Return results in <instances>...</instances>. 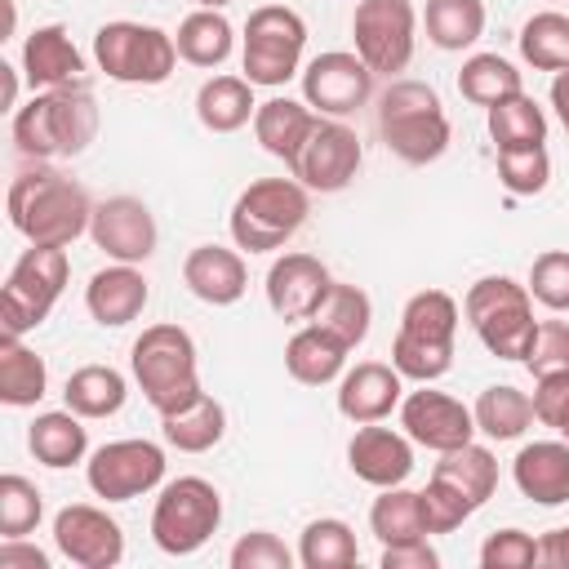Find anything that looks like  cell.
I'll return each mask as SVG.
<instances>
[{
    "mask_svg": "<svg viewBox=\"0 0 569 569\" xmlns=\"http://www.w3.org/2000/svg\"><path fill=\"white\" fill-rule=\"evenodd\" d=\"M9 222L31 244L67 249L93 222L89 191L58 169H27L9 182Z\"/></svg>",
    "mask_w": 569,
    "mask_h": 569,
    "instance_id": "cell-1",
    "label": "cell"
},
{
    "mask_svg": "<svg viewBox=\"0 0 569 569\" xmlns=\"http://www.w3.org/2000/svg\"><path fill=\"white\" fill-rule=\"evenodd\" d=\"M13 147L36 160H62L80 156L98 133V102L89 84L67 89H40L27 107L13 111Z\"/></svg>",
    "mask_w": 569,
    "mask_h": 569,
    "instance_id": "cell-2",
    "label": "cell"
},
{
    "mask_svg": "<svg viewBox=\"0 0 569 569\" xmlns=\"http://www.w3.org/2000/svg\"><path fill=\"white\" fill-rule=\"evenodd\" d=\"M378 133L405 164H431L449 147V116L440 93L422 80H391L378 93Z\"/></svg>",
    "mask_w": 569,
    "mask_h": 569,
    "instance_id": "cell-3",
    "label": "cell"
},
{
    "mask_svg": "<svg viewBox=\"0 0 569 569\" xmlns=\"http://www.w3.org/2000/svg\"><path fill=\"white\" fill-rule=\"evenodd\" d=\"M458 338V302L445 289H422L405 302L400 329L391 342V365L413 382H436L453 365Z\"/></svg>",
    "mask_w": 569,
    "mask_h": 569,
    "instance_id": "cell-4",
    "label": "cell"
},
{
    "mask_svg": "<svg viewBox=\"0 0 569 569\" xmlns=\"http://www.w3.org/2000/svg\"><path fill=\"white\" fill-rule=\"evenodd\" d=\"M129 365L156 413H173L200 396L196 342L182 325H147L129 351Z\"/></svg>",
    "mask_w": 569,
    "mask_h": 569,
    "instance_id": "cell-5",
    "label": "cell"
},
{
    "mask_svg": "<svg viewBox=\"0 0 569 569\" xmlns=\"http://www.w3.org/2000/svg\"><path fill=\"white\" fill-rule=\"evenodd\" d=\"M311 213L307 187L298 178H258L231 204V240L249 253H271L289 244Z\"/></svg>",
    "mask_w": 569,
    "mask_h": 569,
    "instance_id": "cell-6",
    "label": "cell"
},
{
    "mask_svg": "<svg viewBox=\"0 0 569 569\" xmlns=\"http://www.w3.org/2000/svg\"><path fill=\"white\" fill-rule=\"evenodd\" d=\"M462 316L489 356H498V360L529 356V342L538 329L529 284H516L511 276H480L462 298Z\"/></svg>",
    "mask_w": 569,
    "mask_h": 569,
    "instance_id": "cell-7",
    "label": "cell"
},
{
    "mask_svg": "<svg viewBox=\"0 0 569 569\" xmlns=\"http://www.w3.org/2000/svg\"><path fill=\"white\" fill-rule=\"evenodd\" d=\"M93 62L116 84H164L178 67V44L147 22H102L93 31Z\"/></svg>",
    "mask_w": 569,
    "mask_h": 569,
    "instance_id": "cell-8",
    "label": "cell"
},
{
    "mask_svg": "<svg viewBox=\"0 0 569 569\" xmlns=\"http://www.w3.org/2000/svg\"><path fill=\"white\" fill-rule=\"evenodd\" d=\"M67 276H71V262H67V249L58 244H31L18 253V262L9 267V280L0 289V325L4 333H31L36 325L49 320L53 302L62 298L67 289Z\"/></svg>",
    "mask_w": 569,
    "mask_h": 569,
    "instance_id": "cell-9",
    "label": "cell"
},
{
    "mask_svg": "<svg viewBox=\"0 0 569 569\" xmlns=\"http://www.w3.org/2000/svg\"><path fill=\"white\" fill-rule=\"evenodd\" d=\"M222 525V493L204 476H178L160 489L151 507V542L164 556L200 551Z\"/></svg>",
    "mask_w": 569,
    "mask_h": 569,
    "instance_id": "cell-10",
    "label": "cell"
},
{
    "mask_svg": "<svg viewBox=\"0 0 569 569\" xmlns=\"http://www.w3.org/2000/svg\"><path fill=\"white\" fill-rule=\"evenodd\" d=\"M302 49H307V22L298 9L289 4H258L244 18V44H240V62H244V80L276 89L284 80L298 76L302 67Z\"/></svg>",
    "mask_w": 569,
    "mask_h": 569,
    "instance_id": "cell-11",
    "label": "cell"
},
{
    "mask_svg": "<svg viewBox=\"0 0 569 569\" xmlns=\"http://www.w3.org/2000/svg\"><path fill=\"white\" fill-rule=\"evenodd\" d=\"M418 13L409 0H360L351 13L356 53L373 76H400L413 62Z\"/></svg>",
    "mask_w": 569,
    "mask_h": 569,
    "instance_id": "cell-12",
    "label": "cell"
},
{
    "mask_svg": "<svg viewBox=\"0 0 569 569\" xmlns=\"http://www.w3.org/2000/svg\"><path fill=\"white\" fill-rule=\"evenodd\" d=\"M84 480L107 502H129L164 480V449L156 440H111L84 462Z\"/></svg>",
    "mask_w": 569,
    "mask_h": 569,
    "instance_id": "cell-13",
    "label": "cell"
},
{
    "mask_svg": "<svg viewBox=\"0 0 569 569\" xmlns=\"http://www.w3.org/2000/svg\"><path fill=\"white\" fill-rule=\"evenodd\" d=\"M360 160H365V151H360L356 129L342 124V120H333V116H316V124H311L307 142L298 147L289 173H293L307 191L329 196V191H342V187L356 178Z\"/></svg>",
    "mask_w": 569,
    "mask_h": 569,
    "instance_id": "cell-14",
    "label": "cell"
},
{
    "mask_svg": "<svg viewBox=\"0 0 569 569\" xmlns=\"http://www.w3.org/2000/svg\"><path fill=\"white\" fill-rule=\"evenodd\" d=\"M302 98L316 116L347 120L373 98V71L360 62V53L329 49L302 67Z\"/></svg>",
    "mask_w": 569,
    "mask_h": 569,
    "instance_id": "cell-15",
    "label": "cell"
},
{
    "mask_svg": "<svg viewBox=\"0 0 569 569\" xmlns=\"http://www.w3.org/2000/svg\"><path fill=\"white\" fill-rule=\"evenodd\" d=\"M53 547L80 569H116L124 560L120 525L89 502H71L53 516Z\"/></svg>",
    "mask_w": 569,
    "mask_h": 569,
    "instance_id": "cell-16",
    "label": "cell"
},
{
    "mask_svg": "<svg viewBox=\"0 0 569 569\" xmlns=\"http://www.w3.org/2000/svg\"><path fill=\"white\" fill-rule=\"evenodd\" d=\"M400 427H405V436H409L413 445H422V449H431V453H449V449H458V445H471V436H476V413H471L462 400H453V396H445V391H431V387L422 382V391H409V396L400 400Z\"/></svg>",
    "mask_w": 569,
    "mask_h": 569,
    "instance_id": "cell-17",
    "label": "cell"
},
{
    "mask_svg": "<svg viewBox=\"0 0 569 569\" xmlns=\"http://www.w3.org/2000/svg\"><path fill=\"white\" fill-rule=\"evenodd\" d=\"M93 244L111 258V262H147L156 253V218L138 196H111L102 204H93V222H89Z\"/></svg>",
    "mask_w": 569,
    "mask_h": 569,
    "instance_id": "cell-18",
    "label": "cell"
},
{
    "mask_svg": "<svg viewBox=\"0 0 569 569\" xmlns=\"http://www.w3.org/2000/svg\"><path fill=\"white\" fill-rule=\"evenodd\" d=\"M329 289L333 276L316 253H284L267 271V302L280 320H311Z\"/></svg>",
    "mask_w": 569,
    "mask_h": 569,
    "instance_id": "cell-19",
    "label": "cell"
},
{
    "mask_svg": "<svg viewBox=\"0 0 569 569\" xmlns=\"http://www.w3.org/2000/svg\"><path fill=\"white\" fill-rule=\"evenodd\" d=\"M347 467L356 480L373 485V489H391V485H405L409 471H413V440L405 431H391V427H378V422H365L351 445H347Z\"/></svg>",
    "mask_w": 569,
    "mask_h": 569,
    "instance_id": "cell-20",
    "label": "cell"
},
{
    "mask_svg": "<svg viewBox=\"0 0 569 569\" xmlns=\"http://www.w3.org/2000/svg\"><path fill=\"white\" fill-rule=\"evenodd\" d=\"M400 400H405V373L382 360H360L338 382V413L356 427L382 422L391 409H400Z\"/></svg>",
    "mask_w": 569,
    "mask_h": 569,
    "instance_id": "cell-21",
    "label": "cell"
},
{
    "mask_svg": "<svg viewBox=\"0 0 569 569\" xmlns=\"http://www.w3.org/2000/svg\"><path fill=\"white\" fill-rule=\"evenodd\" d=\"M147 298H151V284L133 262H111V267L93 271L84 284V307L102 329H120V325L138 320Z\"/></svg>",
    "mask_w": 569,
    "mask_h": 569,
    "instance_id": "cell-22",
    "label": "cell"
},
{
    "mask_svg": "<svg viewBox=\"0 0 569 569\" xmlns=\"http://www.w3.org/2000/svg\"><path fill=\"white\" fill-rule=\"evenodd\" d=\"M22 71L31 89H67V84H89L84 80V53L67 36V27L49 22L36 27L22 44Z\"/></svg>",
    "mask_w": 569,
    "mask_h": 569,
    "instance_id": "cell-23",
    "label": "cell"
},
{
    "mask_svg": "<svg viewBox=\"0 0 569 569\" xmlns=\"http://www.w3.org/2000/svg\"><path fill=\"white\" fill-rule=\"evenodd\" d=\"M182 284L209 302V307H231L244 298L249 289V271H244V258L236 249H222V244H196L182 262Z\"/></svg>",
    "mask_w": 569,
    "mask_h": 569,
    "instance_id": "cell-24",
    "label": "cell"
},
{
    "mask_svg": "<svg viewBox=\"0 0 569 569\" xmlns=\"http://www.w3.org/2000/svg\"><path fill=\"white\" fill-rule=\"evenodd\" d=\"M516 489L538 507L569 502V440H533L511 458Z\"/></svg>",
    "mask_w": 569,
    "mask_h": 569,
    "instance_id": "cell-25",
    "label": "cell"
},
{
    "mask_svg": "<svg viewBox=\"0 0 569 569\" xmlns=\"http://www.w3.org/2000/svg\"><path fill=\"white\" fill-rule=\"evenodd\" d=\"M347 351H351L347 342H338L329 329H320L311 320V325H302L284 342V369L302 387H325V382H333V378L347 373Z\"/></svg>",
    "mask_w": 569,
    "mask_h": 569,
    "instance_id": "cell-26",
    "label": "cell"
},
{
    "mask_svg": "<svg viewBox=\"0 0 569 569\" xmlns=\"http://www.w3.org/2000/svg\"><path fill=\"white\" fill-rule=\"evenodd\" d=\"M27 449L36 453V462H44V467H53V471L84 462V453H89L84 418L71 413V409L36 413V422L27 427Z\"/></svg>",
    "mask_w": 569,
    "mask_h": 569,
    "instance_id": "cell-27",
    "label": "cell"
},
{
    "mask_svg": "<svg viewBox=\"0 0 569 569\" xmlns=\"http://www.w3.org/2000/svg\"><path fill=\"white\" fill-rule=\"evenodd\" d=\"M311 124H316V111L293 98H271V102H258V111H253V138L262 142L267 156H276L284 164H293Z\"/></svg>",
    "mask_w": 569,
    "mask_h": 569,
    "instance_id": "cell-28",
    "label": "cell"
},
{
    "mask_svg": "<svg viewBox=\"0 0 569 569\" xmlns=\"http://www.w3.org/2000/svg\"><path fill=\"white\" fill-rule=\"evenodd\" d=\"M253 111H258V102H253V84L244 76H213L196 93V120L209 133H236L253 120Z\"/></svg>",
    "mask_w": 569,
    "mask_h": 569,
    "instance_id": "cell-29",
    "label": "cell"
},
{
    "mask_svg": "<svg viewBox=\"0 0 569 569\" xmlns=\"http://www.w3.org/2000/svg\"><path fill=\"white\" fill-rule=\"evenodd\" d=\"M178 58L191 67H222L236 49V27L222 18V9H196L173 31Z\"/></svg>",
    "mask_w": 569,
    "mask_h": 569,
    "instance_id": "cell-30",
    "label": "cell"
},
{
    "mask_svg": "<svg viewBox=\"0 0 569 569\" xmlns=\"http://www.w3.org/2000/svg\"><path fill=\"white\" fill-rule=\"evenodd\" d=\"M44 391H49L44 360L18 333H4L0 338V400L9 409H27V405L44 400Z\"/></svg>",
    "mask_w": 569,
    "mask_h": 569,
    "instance_id": "cell-31",
    "label": "cell"
},
{
    "mask_svg": "<svg viewBox=\"0 0 569 569\" xmlns=\"http://www.w3.org/2000/svg\"><path fill=\"white\" fill-rule=\"evenodd\" d=\"M124 396H129V382L111 365H80L62 387L67 409L80 418H111L124 409Z\"/></svg>",
    "mask_w": 569,
    "mask_h": 569,
    "instance_id": "cell-32",
    "label": "cell"
},
{
    "mask_svg": "<svg viewBox=\"0 0 569 569\" xmlns=\"http://www.w3.org/2000/svg\"><path fill=\"white\" fill-rule=\"evenodd\" d=\"M160 431H164V440L178 449V453H204V449H213L218 440H222V431H227V409L213 400V396H196L191 405H182V409H173V413H160Z\"/></svg>",
    "mask_w": 569,
    "mask_h": 569,
    "instance_id": "cell-33",
    "label": "cell"
},
{
    "mask_svg": "<svg viewBox=\"0 0 569 569\" xmlns=\"http://www.w3.org/2000/svg\"><path fill=\"white\" fill-rule=\"evenodd\" d=\"M471 413H476V431H485L489 440H520L533 422V400L511 382H493L476 396Z\"/></svg>",
    "mask_w": 569,
    "mask_h": 569,
    "instance_id": "cell-34",
    "label": "cell"
},
{
    "mask_svg": "<svg viewBox=\"0 0 569 569\" xmlns=\"http://www.w3.org/2000/svg\"><path fill=\"white\" fill-rule=\"evenodd\" d=\"M431 476H440V480H449L453 489H462L467 498H471V507L480 511L489 498H493V489H498V458L485 449V445H458V449H449V453H440V462H436V471Z\"/></svg>",
    "mask_w": 569,
    "mask_h": 569,
    "instance_id": "cell-35",
    "label": "cell"
},
{
    "mask_svg": "<svg viewBox=\"0 0 569 569\" xmlns=\"http://www.w3.org/2000/svg\"><path fill=\"white\" fill-rule=\"evenodd\" d=\"M427 40L445 53H462L485 36V4L480 0H427Z\"/></svg>",
    "mask_w": 569,
    "mask_h": 569,
    "instance_id": "cell-36",
    "label": "cell"
},
{
    "mask_svg": "<svg viewBox=\"0 0 569 569\" xmlns=\"http://www.w3.org/2000/svg\"><path fill=\"white\" fill-rule=\"evenodd\" d=\"M369 529L382 547H396V542H418L427 538V520H422V502L413 489L405 485H391L373 498L369 507Z\"/></svg>",
    "mask_w": 569,
    "mask_h": 569,
    "instance_id": "cell-37",
    "label": "cell"
},
{
    "mask_svg": "<svg viewBox=\"0 0 569 569\" xmlns=\"http://www.w3.org/2000/svg\"><path fill=\"white\" fill-rule=\"evenodd\" d=\"M360 560V547H356V533L347 520L338 516H320L302 529L298 538V565L302 569H351Z\"/></svg>",
    "mask_w": 569,
    "mask_h": 569,
    "instance_id": "cell-38",
    "label": "cell"
},
{
    "mask_svg": "<svg viewBox=\"0 0 569 569\" xmlns=\"http://www.w3.org/2000/svg\"><path fill=\"white\" fill-rule=\"evenodd\" d=\"M311 320H316L320 329H329L338 342L360 347V342L369 338L373 302H369V293H365L360 284H342V280H333V289L325 293V302H320V311H316Z\"/></svg>",
    "mask_w": 569,
    "mask_h": 569,
    "instance_id": "cell-39",
    "label": "cell"
},
{
    "mask_svg": "<svg viewBox=\"0 0 569 569\" xmlns=\"http://www.w3.org/2000/svg\"><path fill=\"white\" fill-rule=\"evenodd\" d=\"M489 138H493L498 151H507V147H538V142H547V116L520 89V93H511V98L489 107Z\"/></svg>",
    "mask_w": 569,
    "mask_h": 569,
    "instance_id": "cell-40",
    "label": "cell"
},
{
    "mask_svg": "<svg viewBox=\"0 0 569 569\" xmlns=\"http://www.w3.org/2000/svg\"><path fill=\"white\" fill-rule=\"evenodd\" d=\"M525 84H520V71L502 58V53H471L467 62H462V71H458V93L467 98V102H476V107H493V102H502V98H511V93H520Z\"/></svg>",
    "mask_w": 569,
    "mask_h": 569,
    "instance_id": "cell-41",
    "label": "cell"
},
{
    "mask_svg": "<svg viewBox=\"0 0 569 569\" xmlns=\"http://www.w3.org/2000/svg\"><path fill=\"white\" fill-rule=\"evenodd\" d=\"M520 58L533 71H565L569 67V13L542 9L520 27Z\"/></svg>",
    "mask_w": 569,
    "mask_h": 569,
    "instance_id": "cell-42",
    "label": "cell"
},
{
    "mask_svg": "<svg viewBox=\"0 0 569 569\" xmlns=\"http://www.w3.org/2000/svg\"><path fill=\"white\" fill-rule=\"evenodd\" d=\"M44 516V498L40 489L18 476V471H4L0 476V538H27Z\"/></svg>",
    "mask_w": 569,
    "mask_h": 569,
    "instance_id": "cell-43",
    "label": "cell"
},
{
    "mask_svg": "<svg viewBox=\"0 0 569 569\" xmlns=\"http://www.w3.org/2000/svg\"><path fill=\"white\" fill-rule=\"evenodd\" d=\"M498 182H502L511 196H538V191L551 182V156H547V142L498 151Z\"/></svg>",
    "mask_w": 569,
    "mask_h": 569,
    "instance_id": "cell-44",
    "label": "cell"
},
{
    "mask_svg": "<svg viewBox=\"0 0 569 569\" xmlns=\"http://www.w3.org/2000/svg\"><path fill=\"white\" fill-rule=\"evenodd\" d=\"M418 502H422L427 533H453L462 520H471V516H476L471 498H467L462 489H453L449 480H440V476H431V480H427V489L418 493Z\"/></svg>",
    "mask_w": 569,
    "mask_h": 569,
    "instance_id": "cell-45",
    "label": "cell"
},
{
    "mask_svg": "<svg viewBox=\"0 0 569 569\" xmlns=\"http://www.w3.org/2000/svg\"><path fill=\"white\" fill-rule=\"evenodd\" d=\"M529 293L547 311H569V249H547L529 267Z\"/></svg>",
    "mask_w": 569,
    "mask_h": 569,
    "instance_id": "cell-46",
    "label": "cell"
},
{
    "mask_svg": "<svg viewBox=\"0 0 569 569\" xmlns=\"http://www.w3.org/2000/svg\"><path fill=\"white\" fill-rule=\"evenodd\" d=\"M533 378H547V373H569V320H542L533 329V342H529V356L520 360Z\"/></svg>",
    "mask_w": 569,
    "mask_h": 569,
    "instance_id": "cell-47",
    "label": "cell"
},
{
    "mask_svg": "<svg viewBox=\"0 0 569 569\" xmlns=\"http://www.w3.org/2000/svg\"><path fill=\"white\" fill-rule=\"evenodd\" d=\"M480 565L485 569H533L538 565V538H529L525 529H498L485 538Z\"/></svg>",
    "mask_w": 569,
    "mask_h": 569,
    "instance_id": "cell-48",
    "label": "cell"
},
{
    "mask_svg": "<svg viewBox=\"0 0 569 569\" xmlns=\"http://www.w3.org/2000/svg\"><path fill=\"white\" fill-rule=\"evenodd\" d=\"M231 569H293V551L276 538V533H267V529H253V533H244V538H236V547H231Z\"/></svg>",
    "mask_w": 569,
    "mask_h": 569,
    "instance_id": "cell-49",
    "label": "cell"
},
{
    "mask_svg": "<svg viewBox=\"0 0 569 569\" xmlns=\"http://www.w3.org/2000/svg\"><path fill=\"white\" fill-rule=\"evenodd\" d=\"M533 418L551 431H560L569 422V373H547V378H533Z\"/></svg>",
    "mask_w": 569,
    "mask_h": 569,
    "instance_id": "cell-50",
    "label": "cell"
},
{
    "mask_svg": "<svg viewBox=\"0 0 569 569\" xmlns=\"http://www.w3.org/2000/svg\"><path fill=\"white\" fill-rule=\"evenodd\" d=\"M440 556L427 538L418 542H396V547H382V569H436Z\"/></svg>",
    "mask_w": 569,
    "mask_h": 569,
    "instance_id": "cell-51",
    "label": "cell"
},
{
    "mask_svg": "<svg viewBox=\"0 0 569 569\" xmlns=\"http://www.w3.org/2000/svg\"><path fill=\"white\" fill-rule=\"evenodd\" d=\"M0 569H49V556L27 538H0Z\"/></svg>",
    "mask_w": 569,
    "mask_h": 569,
    "instance_id": "cell-52",
    "label": "cell"
},
{
    "mask_svg": "<svg viewBox=\"0 0 569 569\" xmlns=\"http://www.w3.org/2000/svg\"><path fill=\"white\" fill-rule=\"evenodd\" d=\"M538 565L569 569V525H560V529H551V533L538 538Z\"/></svg>",
    "mask_w": 569,
    "mask_h": 569,
    "instance_id": "cell-53",
    "label": "cell"
},
{
    "mask_svg": "<svg viewBox=\"0 0 569 569\" xmlns=\"http://www.w3.org/2000/svg\"><path fill=\"white\" fill-rule=\"evenodd\" d=\"M551 107H556V116H560V124L569 133V67L556 71V80H551Z\"/></svg>",
    "mask_w": 569,
    "mask_h": 569,
    "instance_id": "cell-54",
    "label": "cell"
},
{
    "mask_svg": "<svg viewBox=\"0 0 569 569\" xmlns=\"http://www.w3.org/2000/svg\"><path fill=\"white\" fill-rule=\"evenodd\" d=\"M0 80H4V111H18L13 102H18V71L9 67V62H0Z\"/></svg>",
    "mask_w": 569,
    "mask_h": 569,
    "instance_id": "cell-55",
    "label": "cell"
},
{
    "mask_svg": "<svg viewBox=\"0 0 569 569\" xmlns=\"http://www.w3.org/2000/svg\"><path fill=\"white\" fill-rule=\"evenodd\" d=\"M200 9H222V4H231V0H196Z\"/></svg>",
    "mask_w": 569,
    "mask_h": 569,
    "instance_id": "cell-56",
    "label": "cell"
},
{
    "mask_svg": "<svg viewBox=\"0 0 569 569\" xmlns=\"http://www.w3.org/2000/svg\"><path fill=\"white\" fill-rule=\"evenodd\" d=\"M560 440H569V422H565V427H560Z\"/></svg>",
    "mask_w": 569,
    "mask_h": 569,
    "instance_id": "cell-57",
    "label": "cell"
}]
</instances>
